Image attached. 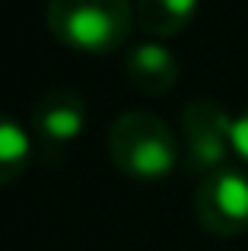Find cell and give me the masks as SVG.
I'll use <instances>...</instances> for the list:
<instances>
[{"instance_id":"9","label":"cell","mask_w":248,"mask_h":251,"mask_svg":"<svg viewBox=\"0 0 248 251\" xmlns=\"http://www.w3.org/2000/svg\"><path fill=\"white\" fill-rule=\"evenodd\" d=\"M232 156L248 166V105L232 118Z\"/></svg>"},{"instance_id":"6","label":"cell","mask_w":248,"mask_h":251,"mask_svg":"<svg viewBox=\"0 0 248 251\" xmlns=\"http://www.w3.org/2000/svg\"><path fill=\"white\" fill-rule=\"evenodd\" d=\"M124 74L134 89H140L143 96H166L169 89H175L178 83V57L159 42H140L124 54Z\"/></svg>"},{"instance_id":"3","label":"cell","mask_w":248,"mask_h":251,"mask_svg":"<svg viewBox=\"0 0 248 251\" xmlns=\"http://www.w3.org/2000/svg\"><path fill=\"white\" fill-rule=\"evenodd\" d=\"M194 216L220 239L248 232V175L232 166L204 175L194 191Z\"/></svg>"},{"instance_id":"2","label":"cell","mask_w":248,"mask_h":251,"mask_svg":"<svg viewBox=\"0 0 248 251\" xmlns=\"http://www.w3.org/2000/svg\"><path fill=\"white\" fill-rule=\"evenodd\" d=\"M108 156L130 181H166L178 166V140L153 111H124L108 130Z\"/></svg>"},{"instance_id":"1","label":"cell","mask_w":248,"mask_h":251,"mask_svg":"<svg viewBox=\"0 0 248 251\" xmlns=\"http://www.w3.org/2000/svg\"><path fill=\"white\" fill-rule=\"evenodd\" d=\"M48 29L76 54H115L134 29L130 0H48Z\"/></svg>"},{"instance_id":"7","label":"cell","mask_w":248,"mask_h":251,"mask_svg":"<svg viewBox=\"0 0 248 251\" xmlns=\"http://www.w3.org/2000/svg\"><path fill=\"white\" fill-rule=\"evenodd\" d=\"M200 0H137L134 16L147 35L153 38H172L178 32H185L198 16Z\"/></svg>"},{"instance_id":"8","label":"cell","mask_w":248,"mask_h":251,"mask_svg":"<svg viewBox=\"0 0 248 251\" xmlns=\"http://www.w3.org/2000/svg\"><path fill=\"white\" fill-rule=\"evenodd\" d=\"M32 159V137L16 118L0 111V184L16 181Z\"/></svg>"},{"instance_id":"5","label":"cell","mask_w":248,"mask_h":251,"mask_svg":"<svg viewBox=\"0 0 248 251\" xmlns=\"http://www.w3.org/2000/svg\"><path fill=\"white\" fill-rule=\"evenodd\" d=\"M86 127V99L76 89L57 86L35 99L32 105V137L45 150H64Z\"/></svg>"},{"instance_id":"4","label":"cell","mask_w":248,"mask_h":251,"mask_svg":"<svg viewBox=\"0 0 248 251\" xmlns=\"http://www.w3.org/2000/svg\"><path fill=\"white\" fill-rule=\"evenodd\" d=\"M185 159L194 172H210L229 166L232 156V115L213 99H191L181 111Z\"/></svg>"}]
</instances>
